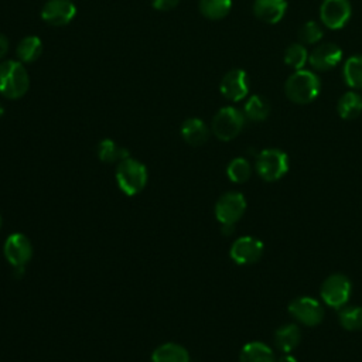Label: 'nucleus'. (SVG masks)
Wrapping results in <instances>:
<instances>
[{
	"instance_id": "nucleus-1",
	"label": "nucleus",
	"mask_w": 362,
	"mask_h": 362,
	"mask_svg": "<svg viewBox=\"0 0 362 362\" xmlns=\"http://www.w3.org/2000/svg\"><path fill=\"white\" fill-rule=\"evenodd\" d=\"M321 90L320 78L308 69H298L291 74L286 83L284 92L286 96L297 105H307L311 103Z\"/></svg>"
},
{
	"instance_id": "nucleus-2",
	"label": "nucleus",
	"mask_w": 362,
	"mask_h": 362,
	"mask_svg": "<svg viewBox=\"0 0 362 362\" xmlns=\"http://www.w3.org/2000/svg\"><path fill=\"white\" fill-rule=\"evenodd\" d=\"M28 88L30 76L23 62L8 59L0 64V95L7 99H20Z\"/></svg>"
},
{
	"instance_id": "nucleus-3",
	"label": "nucleus",
	"mask_w": 362,
	"mask_h": 362,
	"mask_svg": "<svg viewBox=\"0 0 362 362\" xmlns=\"http://www.w3.org/2000/svg\"><path fill=\"white\" fill-rule=\"evenodd\" d=\"M147 168L143 163L127 157L119 161L116 168V182L120 191L129 197L139 194L147 184Z\"/></svg>"
},
{
	"instance_id": "nucleus-4",
	"label": "nucleus",
	"mask_w": 362,
	"mask_h": 362,
	"mask_svg": "<svg viewBox=\"0 0 362 362\" xmlns=\"http://www.w3.org/2000/svg\"><path fill=\"white\" fill-rule=\"evenodd\" d=\"M245 113L232 106H225L218 110L212 119V133L222 141L235 139L245 126Z\"/></svg>"
},
{
	"instance_id": "nucleus-5",
	"label": "nucleus",
	"mask_w": 362,
	"mask_h": 362,
	"mask_svg": "<svg viewBox=\"0 0 362 362\" xmlns=\"http://www.w3.org/2000/svg\"><path fill=\"white\" fill-rule=\"evenodd\" d=\"M256 171L264 181H277L288 171V156L279 148L262 150L256 157Z\"/></svg>"
},
{
	"instance_id": "nucleus-6",
	"label": "nucleus",
	"mask_w": 362,
	"mask_h": 362,
	"mask_svg": "<svg viewBox=\"0 0 362 362\" xmlns=\"http://www.w3.org/2000/svg\"><path fill=\"white\" fill-rule=\"evenodd\" d=\"M351 291H352V284L349 279L344 274L337 273V274H331L324 280V283L321 284L320 294L327 305L339 310L348 303L351 297Z\"/></svg>"
},
{
	"instance_id": "nucleus-7",
	"label": "nucleus",
	"mask_w": 362,
	"mask_h": 362,
	"mask_svg": "<svg viewBox=\"0 0 362 362\" xmlns=\"http://www.w3.org/2000/svg\"><path fill=\"white\" fill-rule=\"evenodd\" d=\"M246 211L243 194L230 191L219 197L215 204V216L221 223H236Z\"/></svg>"
},
{
	"instance_id": "nucleus-8",
	"label": "nucleus",
	"mask_w": 362,
	"mask_h": 362,
	"mask_svg": "<svg viewBox=\"0 0 362 362\" xmlns=\"http://www.w3.org/2000/svg\"><path fill=\"white\" fill-rule=\"evenodd\" d=\"M352 16L349 0H324L320 7L321 23L329 30H339L346 25Z\"/></svg>"
},
{
	"instance_id": "nucleus-9",
	"label": "nucleus",
	"mask_w": 362,
	"mask_h": 362,
	"mask_svg": "<svg viewBox=\"0 0 362 362\" xmlns=\"http://www.w3.org/2000/svg\"><path fill=\"white\" fill-rule=\"evenodd\" d=\"M288 313L307 327L318 325L324 318V308L313 297H297L288 304Z\"/></svg>"
},
{
	"instance_id": "nucleus-10",
	"label": "nucleus",
	"mask_w": 362,
	"mask_h": 362,
	"mask_svg": "<svg viewBox=\"0 0 362 362\" xmlns=\"http://www.w3.org/2000/svg\"><path fill=\"white\" fill-rule=\"evenodd\" d=\"M264 250V245L255 236H242L236 239L229 250L230 259L236 264H252L256 263Z\"/></svg>"
},
{
	"instance_id": "nucleus-11",
	"label": "nucleus",
	"mask_w": 362,
	"mask_h": 362,
	"mask_svg": "<svg viewBox=\"0 0 362 362\" xmlns=\"http://www.w3.org/2000/svg\"><path fill=\"white\" fill-rule=\"evenodd\" d=\"M3 252L13 267L25 266L33 256V246L25 235L16 232L7 236Z\"/></svg>"
},
{
	"instance_id": "nucleus-12",
	"label": "nucleus",
	"mask_w": 362,
	"mask_h": 362,
	"mask_svg": "<svg viewBox=\"0 0 362 362\" xmlns=\"http://www.w3.org/2000/svg\"><path fill=\"white\" fill-rule=\"evenodd\" d=\"M221 93L232 102L245 99L249 93V79L243 69H230L226 72L219 85Z\"/></svg>"
},
{
	"instance_id": "nucleus-13",
	"label": "nucleus",
	"mask_w": 362,
	"mask_h": 362,
	"mask_svg": "<svg viewBox=\"0 0 362 362\" xmlns=\"http://www.w3.org/2000/svg\"><path fill=\"white\" fill-rule=\"evenodd\" d=\"M75 14L76 7L71 0H48L41 10L42 20L55 27L66 25Z\"/></svg>"
},
{
	"instance_id": "nucleus-14",
	"label": "nucleus",
	"mask_w": 362,
	"mask_h": 362,
	"mask_svg": "<svg viewBox=\"0 0 362 362\" xmlns=\"http://www.w3.org/2000/svg\"><path fill=\"white\" fill-rule=\"evenodd\" d=\"M342 51L332 42H324L315 47L308 55L310 65L317 71H328L339 64Z\"/></svg>"
},
{
	"instance_id": "nucleus-15",
	"label": "nucleus",
	"mask_w": 362,
	"mask_h": 362,
	"mask_svg": "<svg viewBox=\"0 0 362 362\" xmlns=\"http://www.w3.org/2000/svg\"><path fill=\"white\" fill-rule=\"evenodd\" d=\"M287 10L286 0H255L253 1V14L256 18L266 24L279 23Z\"/></svg>"
},
{
	"instance_id": "nucleus-16",
	"label": "nucleus",
	"mask_w": 362,
	"mask_h": 362,
	"mask_svg": "<svg viewBox=\"0 0 362 362\" xmlns=\"http://www.w3.org/2000/svg\"><path fill=\"white\" fill-rule=\"evenodd\" d=\"M181 136L188 144L201 146L208 140L209 129L201 119L189 117L181 126Z\"/></svg>"
},
{
	"instance_id": "nucleus-17",
	"label": "nucleus",
	"mask_w": 362,
	"mask_h": 362,
	"mask_svg": "<svg viewBox=\"0 0 362 362\" xmlns=\"http://www.w3.org/2000/svg\"><path fill=\"white\" fill-rule=\"evenodd\" d=\"M301 341V331L296 324L281 325L274 334V342L281 352H291Z\"/></svg>"
},
{
	"instance_id": "nucleus-18",
	"label": "nucleus",
	"mask_w": 362,
	"mask_h": 362,
	"mask_svg": "<svg viewBox=\"0 0 362 362\" xmlns=\"http://www.w3.org/2000/svg\"><path fill=\"white\" fill-rule=\"evenodd\" d=\"M151 362H189V355L184 346L167 342L154 349Z\"/></svg>"
},
{
	"instance_id": "nucleus-19",
	"label": "nucleus",
	"mask_w": 362,
	"mask_h": 362,
	"mask_svg": "<svg viewBox=\"0 0 362 362\" xmlns=\"http://www.w3.org/2000/svg\"><path fill=\"white\" fill-rule=\"evenodd\" d=\"M338 115L345 120H352L362 113V95L355 90L345 92L337 105Z\"/></svg>"
},
{
	"instance_id": "nucleus-20",
	"label": "nucleus",
	"mask_w": 362,
	"mask_h": 362,
	"mask_svg": "<svg viewBox=\"0 0 362 362\" xmlns=\"http://www.w3.org/2000/svg\"><path fill=\"white\" fill-rule=\"evenodd\" d=\"M240 362H274L273 351L263 342H247L239 355Z\"/></svg>"
},
{
	"instance_id": "nucleus-21",
	"label": "nucleus",
	"mask_w": 362,
	"mask_h": 362,
	"mask_svg": "<svg viewBox=\"0 0 362 362\" xmlns=\"http://www.w3.org/2000/svg\"><path fill=\"white\" fill-rule=\"evenodd\" d=\"M245 117L252 122H263L270 113V105L262 95H252L245 103Z\"/></svg>"
},
{
	"instance_id": "nucleus-22",
	"label": "nucleus",
	"mask_w": 362,
	"mask_h": 362,
	"mask_svg": "<svg viewBox=\"0 0 362 362\" xmlns=\"http://www.w3.org/2000/svg\"><path fill=\"white\" fill-rule=\"evenodd\" d=\"M42 52V42L38 37L30 35L20 41L17 45V57L20 62H34Z\"/></svg>"
},
{
	"instance_id": "nucleus-23",
	"label": "nucleus",
	"mask_w": 362,
	"mask_h": 362,
	"mask_svg": "<svg viewBox=\"0 0 362 362\" xmlns=\"http://www.w3.org/2000/svg\"><path fill=\"white\" fill-rule=\"evenodd\" d=\"M98 157L103 163H115L130 157V154L127 148L117 146L110 139H105L98 144Z\"/></svg>"
},
{
	"instance_id": "nucleus-24",
	"label": "nucleus",
	"mask_w": 362,
	"mask_h": 362,
	"mask_svg": "<svg viewBox=\"0 0 362 362\" xmlns=\"http://www.w3.org/2000/svg\"><path fill=\"white\" fill-rule=\"evenodd\" d=\"M232 0H199V11L209 20H221L229 14Z\"/></svg>"
},
{
	"instance_id": "nucleus-25",
	"label": "nucleus",
	"mask_w": 362,
	"mask_h": 362,
	"mask_svg": "<svg viewBox=\"0 0 362 362\" xmlns=\"http://www.w3.org/2000/svg\"><path fill=\"white\" fill-rule=\"evenodd\" d=\"M345 83L352 89H362V55L351 57L344 65Z\"/></svg>"
},
{
	"instance_id": "nucleus-26",
	"label": "nucleus",
	"mask_w": 362,
	"mask_h": 362,
	"mask_svg": "<svg viewBox=\"0 0 362 362\" xmlns=\"http://www.w3.org/2000/svg\"><path fill=\"white\" fill-rule=\"evenodd\" d=\"M308 51L304 47V44L301 42H296V44H290L286 51H284V62L287 66L293 68L294 71L303 69V66L305 65V62L308 61Z\"/></svg>"
},
{
	"instance_id": "nucleus-27",
	"label": "nucleus",
	"mask_w": 362,
	"mask_h": 362,
	"mask_svg": "<svg viewBox=\"0 0 362 362\" xmlns=\"http://www.w3.org/2000/svg\"><path fill=\"white\" fill-rule=\"evenodd\" d=\"M252 174V168H250V164L246 158L243 157H236L233 158L229 164H228V168H226V175L228 178L232 181V182H236V184H242L245 181L249 180Z\"/></svg>"
},
{
	"instance_id": "nucleus-28",
	"label": "nucleus",
	"mask_w": 362,
	"mask_h": 362,
	"mask_svg": "<svg viewBox=\"0 0 362 362\" xmlns=\"http://www.w3.org/2000/svg\"><path fill=\"white\" fill-rule=\"evenodd\" d=\"M339 324L348 331L362 329V307L351 305L339 308Z\"/></svg>"
},
{
	"instance_id": "nucleus-29",
	"label": "nucleus",
	"mask_w": 362,
	"mask_h": 362,
	"mask_svg": "<svg viewBox=\"0 0 362 362\" xmlns=\"http://www.w3.org/2000/svg\"><path fill=\"white\" fill-rule=\"evenodd\" d=\"M322 35H324V33H322L321 25L313 20L304 23L298 30V38H300L301 44H307V45L317 44L322 38Z\"/></svg>"
},
{
	"instance_id": "nucleus-30",
	"label": "nucleus",
	"mask_w": 362,
	"mask_h": 362,
	"mask_svg": "<svg viewBox=\"0 0 362 362\" xmlns=\"http://www.w3.org/2000/svg\"><path fill=\"white\" fill-rule=\"evenodd\" d=\"M178 3H180V0H151L153 7L160 11H168V10L174 8Z\"/></svg>"
},
{
	"instance_id": "nucleus-31",
	"label": "nucleus",
	"mask_w": 362,
	"mask_h": 362,
	"mask_svg": "<svg viewBox=\"0 0 362 362\" xmlns=\"http://www.w3.org/2000/svg\"><path fill=\"white\" fill-rule=\"evenodd\" d=\"M7 49H8V40L3 34H0V59L6 55Z\"/></svg>"
},
{
	"instance_id": "nucleus-32",
	"label": "nucleus",
	"mask_w": 362,
	"mask_h": 362,
	"mask_svg": "<svg viewBox=\"0 0 362 362\" xmlns=\"http://www.w3.org/2000/svg\"><path fill=\"white\" fill-rule=\"evenodd\" d=\"M235 230V223H221V232L226 236L232 235Z\"/></svg>"
},
{
	"instance_id": "nucleus-33",
	"label": "nucleus",
	"mask_w": 362,
	"mask_h": 362,
	"mask_svg": "<svg viewBox=\"0 0 362 362\" xmlns=\"http://www.w3.org/2000/svg\"><path fill=\"white\" fill-rule=\"evenodd\" d=\"M277 362H297V359L293 355H283Z\"/></svg>"
},
{
	"instance_id": "nucleus-34",
	"label": "nucleus",
	"mask_w": 362,
	"mask_h": 362,
	"mask_svg": "<svg viewBox=\"0 0 362 362\" xmlns=\"http://www.w3.org/2000/svg\"><path fill=\"white\" fill-rule=\"evenodd\" d=\"M4 115V107H3V105L0 103V117Z\"/></svg>"
},
{
	"instance_id": "nucleus-35",
	"label": "nucleus",
	"mask_w": 362,
	"mask_h": 362,
	"mask_svg": "<svg viewBox=\"0 0 362 362\" xmlns=\"http://www.w3.org/2000/svg\"><path fill=\"white\" fill-rule=\"evenodd\" d=\"M0 229H1V216H0Z\"/></svg>"
}]
</instances>
